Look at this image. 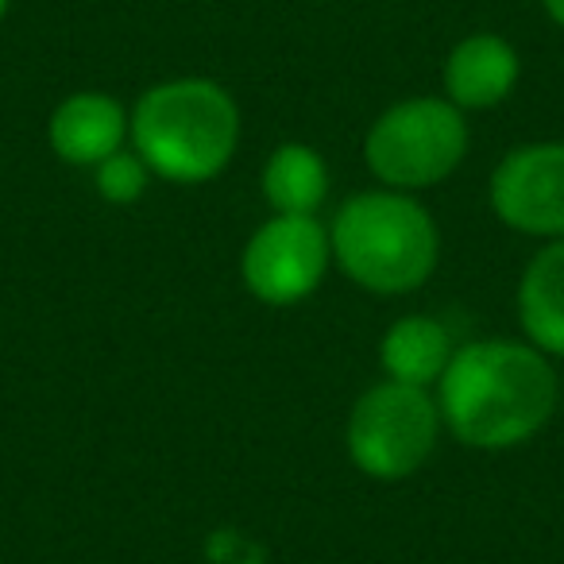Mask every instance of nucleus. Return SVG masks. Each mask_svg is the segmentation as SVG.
I'll return each instance as SVG.
<instances>
[{"label": "nucleus", "instance_id": "obj_1", "mask_svg": "<svg viewBox=\"0 0 564 564\" xmlns=\"http://www.w3.org/2000/svg\"><path fill=\"white\" fill-rule=\"evenodd\" d=\"M437 410L448 433L468 448H514L553 417V364L530 340H471L456 348L441 376Z\"/></svg>", "mask_w": 564, "mask_h": 564}, {"label": "nucleus", "instance_id": "obj_2", "mask_svg": "<svg viewBox=\"0 0 564 564\" xmlns=\"http://www.w3.org/2000/svg\"><path fill=\"white\" fill-rule=\"evenodd\" d=\"M128 135L151 174L178 186H197L232 163L240 143V109L217 82L174 78L151 86L135 101Z\"/></svg>", "mask_w": 564, "mask_h": 564}, {"label": "nucleus", "instance_id": "obj_3", "mask_svg": "<svg viewBox=\"0 0 564 564\" xmlns=\"http://www.w3.org/2000/svg\"><path fill=\"white\" fill-rule=\"evenodd\" d=\"M329 248L360 291L410 294L437 271L441 236L430 209L410 194L364 189L337 209Z\"/></svg>", "mask_w": 564, "mask_h": 564}, {"label": "nucleus", "instance_id": "obj_4", "mask_svg": "<svg viewBox=\"0 0 564 564\" xmlns=\"http://www.w3.org/2000/svg\"><path fill=\"white\" fill-rule=\"evenodd\" d=\"M468 155L464 112L445 97H406L391 105L364 140V163L387 189H425L445 182Z\"/></svg>", "mask_w": 564, "mask_h": 564}, {"label": "nucleus", "instance_id": "obj_5", "mask_svg": "<svg viewBox=\"0 0 564 564\" xmlns=\"http://www.w3.org/2000/svg\"><path fill=\"white\" fill-rule=\"evenodd\" d=\"M441 410L425 387L383 379L356 399L348 414L345 445L352 464L371 479H406L437 448Z\"/></svg>", "mask_w": 564, "mask_h": 564}, {"label": "nucleus", "instance_id": "obj_6", "mask_svg": "<svg viewBox=\"0 0 564 564\" xmlns=\"http://www.w3.org/2000/svg\"><path fill=\"white\" fill-rule=\"evenodd\" d=\"M329 259V228H322L314 217L274 213L243 243L240 279L267 306H294L322 286Z\"/></svg>", "mask_w": 564, "mask_h": 564}, {"label": "nucleus", "instance_id": "obj_7", "mask_svg": "<svg viewBox=\"0 0 564 564\" xmlns=\"http://www.w3.org/2000/svg\"><path fill=\"white\" fill-rule=\"evenodd\" d=\"M491 209L522 236L564 240V143L510 151L491 174Z\"/></svg>", "mask_w": 564, "mask_h": 564}, {"label": "nucleus", "instance_id": "obj_8", "mask_svg": "<svg viewBox=\"0 0 564 564\" xmlns=\"http://www.w3.org/2000/svg\"><path fill=\"white\" fill-rule=\"evenodd\" d=\"M128 128H132V117H128V109L117 97L86 89V94H70L51 112L47 140H51V151H55L63 163L89 166V171H94L97 163H105L109 155L124 151Z\"/></svg>", "mask_w": 564, "mask_h": 564}, {"label": "nucleus", "instance_id": "obj_9", "mask_svg": "<svg viewBox=\"0 0 564 564\" xmlns=\"http://www.w3.org/2000/svg\"><path fill=\"white\" fill-rule=\"evenodd\" d=\"M518 51L502 35L476 32L460 40L445 58V101L460 112H479L502 105L518 86Z\"/></svg>", "mask_w": 564, "mask_h": 564}, {"label": "nucleus", "instance_id": "obj_10", "mask_svg": "<svg viewBox=\"0 0 564 564\" xmlns=\"http://www.w3.org/2000/svg\"><path fill=\"white\" fill-rule=\"evenodd\" d=\"M518 322L533 348L564 356V240H549L522 271Z\"/></svg>", "mask_w": 564, "mask_h": 564}, {"label": "nucleus", "instance_id": "obj_11", "mask_svg": "<svg viewBox=\"0 0 564 564\" xmlns=\"http://www.w3.org/2000/svg\"><path fill=\"white\" fill-rule=\"evenodd\" d=\"M453 352V337L433 317H399L383 333V345H379V360H383L387 379L425 387V391L433 383H441Z\"/></svg>", "mask_w": 564, "mask_h": 564}, {"label": "nucleus", "instance_id": "obj_12", "mask_svg": "<svg viewBox=\"0 0 564 564\" xmlns=\"http://www.w3.org/2000/svg\"><path fill=\"white\" fill-rule=\"evenodd\" d=\"M263 197L282 217H314L329 197V166L310 143H282L263 163Z\"/></svg>", "mask_w": 564, "mask_h": 564}, {"label": "nucleus", "instance_id": "obj_13", "mask_svg": "<svg viewBox=\"0 0 564 564\" xmlns=\"http://www.w3.org/2000/svg\"><path fill=\"white\" fill-rule=\"evenodd\" d=\"M148 182H151V166L128 148L94 166L97 194L112 205H135L143 194H148Z\"/></svg>", "mask_w": 564, "mask_h": 564}, {"label": "nucleus", "instance_id": "obj_14", "mask_svg": "<svg viewBox=\"0 0 564 564\" xmlns=\"http://www.w3.org/2000/svg\"><path fill=\"white\" fill-rule=\"evenodd\" d=\"M205 556H209L213 564H263V549L251 538H243L240 530H232V525L209 533Z\"/></svg>", "mask_w": 564, "mask_h": 564}, {"label": "nucleus", "instance_id": "obj_15", "mask_svg": "<svg viewBox=\"0 0 564 564\" xmlns=\"http://www.w3.org/2000/svg\"><path fill=\"white\" fill-rule=\"evenodd\" d=\"M541 9H545V17L553 20L556 28H564V0H541Z\"/></svg>", "mask_w": 564, "mask_h": 564}, {"label": "nucleus", "instance_id": "obj_16", "mask_svg": "<svg viewBox=\"0 0 564 564\" xmlns=\"http://www.w3.org/2000/svg\"><path fill=\"white\" fill-rule=\"evenodd\" d=\"M9 4H12V0H0V20H4V12H9Z\"/></svg>", "mask_w": 564, "mask_h": 564}]
</instances>
